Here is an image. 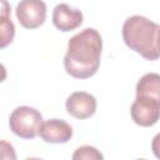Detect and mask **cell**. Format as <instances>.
<instances>
[{
  "label": "cell",
  "mask_w": 160,
  "mask_h": 160,
  "mask_svg": "<svg viewBox=\"0 0 160 160\" xmlns=\"http://www.w3.org/2000/svg\"><path fill=\"white\" fill-rule=\"evenodd\" d=\"M102 39L98 30L86 28L74 35L68 42L64 56L66 72L75 79H88L95 75L100 66Z\"/></svg>",
  "instance_id": "6da1fadb"
},
{
  "label": "cell",
  "mask_w": 160,
  "mask_h": 160,
  "mask_svg": "<svg viewBox=\"0 0 160 160\" xmlns=\"http://www.w3.org/2000/svg\"><path fill=\"white\" fill-rule=\"evenodd\" d=\"M122 39L128 48L144 59L154 61L160 58V26L141 15L128 18L122 25Z\"/></svg>",
  "instance_id": "7a4b0ae2"
},
{
  "label": "cell",
  "mask_w": 160,
  "mask_h": 160,
  "mask_svg": "<svg viewBox=\"0 0 160 160\" xmlns=\"http://www.w3.org/2000/svg\"><path fill=\"white\" fill-rule=\"evenodd\" d=\"M42 122V115L39 110L30 106H19L10 114V130L21 139H34Z\"/></svg>",
  "instance_id": "3957f363"
},
{
  "label": "cell",
  "mask_w": 160,
  "mask_h": 160,
  "mask_svg": "<svg viewBox=\"0 0 160 160\" xmlns=\"http://www.w3.org/2000/svg\"><path fill=\"white\" fill-rule=\"evenodd\" d=\"M130 115L136 125L144 128L152 126L160 119V101L136 95V99L130 108Z\"/></svg>",
  "instance_id": "277c9868"
},
{
  "label": "cell",
  "mask_w": 160,
  "mask_h": 160,
  "mask_svg": "<svg viewBox=\"0 0 160 160\" xmlns=\"http://www.w3.org/2000/svg\"><path fill=\"white\" fill-rule=\"evenodd\" d=\"M15 14L22 28L36 29L46 19V4L42 0H20Z\"/></svg>",
  "instance_id": "5b68a950"
},
{
  "label": "cell",
  "mask_w": 160,
  "mask_h": 160,
  "mask_svg": "<svg viewBox=\"0 0 160 160\" xmlns=\"http://www.w3.org/2000/svg\"><path fill=\"white\" fill-rule=\"evenodd\" d=\"M38 135L45 142L65 144L72 136V128L62 119H49L41 122Z\"/></svg>",
  "instance_id": "8992f818"
},
{
  "label": "cell",
  "mask_w": 160,
  "mask_h": 160,
  "mask_svg": "<svg viewBox=\"0 0 160 160\" xmlns=\"http://www.w3.org/2000/svg\"><path fill=\"white\" fill-rule=\"evenodd\" d=\"M66 111L80 120L92 116L96 111V99L86 91H75L70 94L65 102Z\"/></svg>",
  "instance_id": "52a82bcc"
},
{
  "label": "cell",
  "mask_w": 160,
  "mask_h": 160,
  "mask_svg": "<svg viewBox=\"0 0 160 160\" xmlns=\"http://www.w3.org/2000/svg\"><path fill=\"white\" fill-rule=\"evenodd\" d=\"M82 12L68 4H59L52 10V22L62 32L75 30L82 24Z\"/></svg>",
  "instance_id": "ba28073f"
},
{
  "label": "cell",
  "mask_w": 160,
  "mask_h": 160,
  "mask_svg": "<svg viewBox=\"0 0 160 160\" xmlns=\"http://www.w3.org/2000/svg\"><path fill=\"white\" fill-rule=\"evenodd\" d=\"M136 95L160 101V74L148 72L136 84Z\"/></svg>",
  "instance_id": "9c48e42d"
},
{
  "label": "cell",
  "mask_w": 160,
  "mask_h": 160,
  "mask_svg": "<svg viewBox=\"0 0 160 160\" xmlns=\"http://www.w3.org/2000/svg\"><path fill=\"white\" fill-rule=\"evenodd\" d=\"M9 11H10V8L8 6V2L6 0H1V15H0V19H1V31H0V36H1V40H0V46L1 48H5L8 46L12 39H14V35H15V26L11 21V19L9 18Z\"/></svg>",
  "instance_id": "30bf717a"
},
{
  "label": "cell",
  "mask_w": 160,
  "mask_h": 160,
  "mask_svg": "<svg viewBox=\"0 0 160 160\" xmlns=\"http://www.w3.org/2000/svg\"><path fill=\"white\" fill-rule=\"evenodd\" d=\"M102 154L94 146H89V145H84L80 146L75 150V152L72 154V159L74 160H100L102 159Z\"/></svg>",
  "instance_id": "8fae6325"
},
{
  "label": "cell",
  "mask_w": 160,
  "mask_h": 160,
  "mask_svg": "<svg viewBox=\"0 0 160 160\" xmlns=\"http://www.w3.org/2000/svg\"><path fill=\"white\" fill-rule=\"evenodd\" d=\"M151 150H152V154L160 159V132L156 134L151 141Z\"/></svg>",
  "instance_id": "7c38bea8"
},
{
  "label": "cell",
  "mask_w": 160,
  "mask_h": 160,
  "mask_svg": "<svg viewBox=\"0 0 160 160\" xmlns=\"http://www.w3.org/2000/svg\"><path fill=\"white\" fill-rule=\"evenodd\" d=\"M159 48H160V40H159Z\"/></svg>",
  "instance_id": "4fadbf2b"
}]
</instances>
